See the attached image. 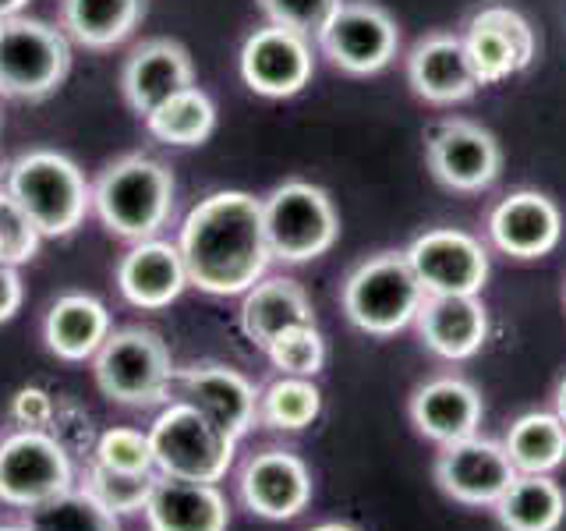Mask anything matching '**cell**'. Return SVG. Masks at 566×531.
<instances>
[{
    "label": "cell",
    "instance_id": "obj_24",
    "mask_svg": "<svg viewBox=\"0 0 566 531\" xmlns=\"http://www.w3.org/2000/svg\"><path fill=\"white\" fill-rule=\"evenodd\" d=\"M411 421L415 429L439 442V447H450L468 436H478V425H482V394L457 376H442L418 386V394L411 397Z\"/></svg>",
    "mask_w": 566,
    "mask_h": 531
},
{
    "label": "cell",
    "instance_id": "obj_26",
    "mask_svg": "<svg viewBox=\"0 0 566 531\" xmlns=\"http://www.w3.org/2000/svg\"><path fill=\"white\" fill-rule=\"evenodd\" d=\"M315 323L312 301L297 280L291 277H262L259 283L244 291L241 301V330L252 344L262 351L270 347L280 333H287L294 326Z\"/></svg>",
    "mask_w": 566,
    "mask_h": 531
},
{
    "label": "cell",
    "instance_id": "obj_34",
    "mask_svg": "<svg viewBox=\"0 0 566 531\" xmlns=\"http://www.w3.org/2000/svg\"><path fill=\"white\" fill-rule=\"evenodd\" d=\"M265 354H270L273 368H280L283 376L312 379L315 372H323L326 341H323V333H318V326L308 323V326H294L287 333H280L276 341L265 347Z\"/></svg>",
    "mask_w": 566,
    "mask_h": 531
},
{
    "label": "cell",
    "instance_id": "obj_16",
    "mask_svg": "<svg viewBox=\"0 0 566 531\" xmlns=\"http://www.w3.org/2000/svg\"><path fill=\"white\" fill-rule=\"evenodd\" d=\"M241 500L265 521H291L312 503V471L297 454L270 447L244 465Z\"/></svg>",
    "mask_w": 566,
    "mask_h": 531
},
{
    "label": "cell",
    "instance_id": "obj_37",
    "mask_svg": "<svg viewBox=\"0 0 566 531\" xmlns=\"http://www.w3.org/2000/svg\"><path fill=\"white\" fill-rule=\"evenodd\" d=\"M262 8V14L270 18L273 25H283V29H294L301 35H318L333 11L344 4V0H255Z\"/></svg>",
    "mask_w": 566,
    "mask_h": 531
},
{
    "label": "cell",
    "instance_id": "obj_40",
    "mask_svg": "<svg viewBox=\"0 0 566 531\" xmlns=\"http://www.w3.org/2000/svg\"><path fill=\"white\" fill-rule=\"evenodd\" d=\"M29 0H0V18H14L25 11Z\"/></svg>",
    "mask_w": 566,
    "mask_h": 531
},
{
    "label": "cell",
    "instance_id": "obj_2",
    "mask_svg": "<svg viewBox=\"0 0 566 531\" xmlns=\"http://www.w3.org/2000/svg\"><path fill=\"white\" fill-rule=\"evenodd\" d=\"M174 174L167 164L128 153L106 164L93 181V212L106 227V235L120 241H146L159 238L174 212Z\"/></svg>",
    "mask_w": 566,
    "mask_h": 531
},
{
    "label": "cell",
    "instance_id": "obj_12",
    "mask_svg": "<svg viewBox=\"0 0 566 531\" xmlns=\"http://www.w3.org/2000/svg\"><path fill=\"white\" fill-rule=\"evenodd\" d=\"M403 256L424 294H478L489 280V256L482 241L453 227L424 230Z\"/></svg>",
    "mask_w": 566,
    "mask_h": 531
},
{
    "label": "cell",
    "instance_id": "obj_7",
    "mask_svg": "<svg viewBox=\"0 0 566 531\" xmlns=\"http://www.w3.org/2000/svg\"><path fill=\"white\" fill-rule=\"evenodd\" d=\"M424 305V288L418 283L407 256L382 252L361 262L344 283V312L354 326L371 336H394L411 326Z\"/></svg>",
    "mask_w": 566,
    "mask_h": 531
},
{
    "label": "cell",
    "instance_id": "obj_42",
    "mask_svg": "<svg viewBox=\"0 0 566 531\" xmlns=\"http://www.w3.org/2000/svg\"><path fill=\"white\" fill-rule=\"evenodd\" d=\"M312 531H358V528H350V524H340V521H326V524H315Z\"/></svg>",
    "mask_w": 566,
    "mask_h": 531
},
{
    "label": "cell",
    "instance_id": "obj_30",
    "mask_svg": "<svg viewBox=\"0 0 566 531\" xmlns=\"http://www.w3.org/2000/svg\"><path fill=\"white\" fill-rule=\"evenodd\" d=\"M146 128L164 146H177V149L202 146L217 132V103L199 85H188L181 93H174L167 103L156 106L146 117Z\"/></svg>",
    "mask_w": 566,
    "mask_h": 531
},
{
    "label": "cell",
    "instance_id": "obj_3",
    "mask_svg": "<svg viewBox=\"0 0 566 531\" xmlns=\"http://www.w3.org/2000/svg\"><path fill=\"white\" fill-rule=\"evenodd\" d=\"M11 199L29 212L43 238H67L93 212V185L82 167L57 149H29L4 174Z\"/></svg>",
    "mask_w": 566,
    "mask_h": 531
},
{
    "label": "cell",
    "instance_id": "obj_15",
    "mask_svg": "<svg viewBox=\"0 0 566 531\" xmlns=\"http://www.w3.org/2000/svg\"><path fill=\"white\" fill-rule=\"evenodd\" d=\"M429 167L453 191H482L503 167L500 142L471 121H447L429 135Z\"/></svg>",
    "mask_w": 566,
    "mask_h": 531
},
{
    "label": "cell",
    "instance_id": "obj_8",
    "mask_svg": "<svg viewBox=\"0 0 566 531\" xmlns=\"http://www.w3.org/2000/svg\"><path fill=\"white\" fill-rule=\"evenodd\" d=\"M262 227L270 256L276 262L297 266L329 252L340 235V217L318 185L283 181L262 199Z\"/></svg>",
    "mask_w": 566,
    "mask_h": 531
},
{
    "label": "cell",
    "instance_id": "obj_6",
    "mask_svg": "<svg viewBox=\"0 0 566 531\" xmlns=\"http://www.w3.org/2000/svg\"><path fill=\"white\" fill-rule=\"evenodd\" d=\"M71 71V40L40 18H0V96L46 100Z\"/></svg>",
    "mask_w": 566,
    "mask_h": 531
},
{
    "label": "cell",
    "instance_id": "obj_14",
    "mask_svg": "<svg viewBox=\"0 0 566 531\" xmlns=\"http://www.w3.org/2000/svg\"><path fill=\"white\" fill-rule=\"evenodd\" d=\"M468 58L482 85L503 82L535 61V29L506 4H489L468 22Z\"/></svg>",
    "mask_w": 566,
    "mask_h": 531
},
{
    "label": "cell",
    "instance_id": "obj_19",
    "mask_svg": "<svg viewBox=\"0 0 566 531\" xmlns=\"http://www.w3.org/2000/svg\"><path fill=\"white\" fill-rule=\"evenodd\" d=\"M177 386H181V400L199 407L227 436L241 439L259 421V389L238 368L195 365L188 372H177Z\"/></svg>",
    "mask_w": 566,
    "mask_h": 531
},
{
    "label": "cell",
    "instance_id": "obj_1",
    "mask_svg": "<svg viewBox=\"0 0 566 531\" xmlns=\"http://www.w3.org/2000/svg\"><path fill=\"white\" fill-rule=\"evenodd\" d=\"M177 248L191 288L217 298L244 294L273 262L262 227V199L248 191L206 195L185 217Z\"/></svg>",
    "mask_w": 566,
    "mask_h": 531
},
{
    "label": "cell",
    "instance_id": "obj_29",
    "mask_svg": "<svg viewBox=\"0 0 566 531\" xmlns=\"http://www.w3.org/2000/svg\"><path fill=\"white\" fill-rule=\"evenodd\" d=\"M517 475H553L566 460V425L553 412H531L510 425L503 439Z\"/></svg>",
    "mask_w": 566,
    "mask_h": 531
},
{
    "label": "cell",
    "instance_id": "obj_13",
    "mask_svg": "<svg viewBox=\"0 0 566 531\" xmlns=\"http://www.w3.org/2000/svg\"><path fill=\"white\" fill-rule=\"evenodd\" d=\"M513 478L517 468L510 465L506 447L482 436L450 442L436 460V482L464 507H495Z\"/></svg>",
    "mask_w": 566,
    "mask_h": 531
},
{
    "label": "cell",
    "instance_id": "obj_32",
    "mask_svg": "<svg viewBox=\"0 0 566 531\" xmlns=\"http://www.w3.org/2000/svg\"><path fill=\"white\" fill-rule=\"evenodd\" d=\"M29 531H120V518L103 510L93 496L82 489H67L53 500L25 510Z\"/></svg>",
    "mask_w": 566,
    "mask_h": 531
},
{
    "label": "cell",
    "instance_id": "obj_21",
    "mask_svg": "<svg viewBox=\"0 0 566 531\" xmlns=\"http://www.w3.org/2000/svg\"><path fill=\"white\" fill-rule=\"evenodd\" d=\"M407 82H411V88L421 100L439 106L468 100L482 85L468 58L464 35H447V32L424 35L411 50V58H407Z\"/></svg>",
    "mask_w": 566,
    "mask_h": 531
},
{
    "label": "cell",
    "instance_id": "obj_35",
    "mask_svg": "<svg viewBox=\"0 0 566 531\" xmlns=\"http://www.w3.org/2000/svg\"><path fill=\"white\" fill-rule=\"evenodd\" d=\"M40 227L29 220V212L18 206L8 188H0V262L22 266L40 252Z\"/></svg>",
    "mask_w": 566,
    "mask_h": 531
},
{
    "label": "cell",
    "instance_id": "obj_41",
    "mask_svg": "<svg viewBox=\"0 0 566 531\" xmlns=\"http://www.w3.org/2000/svg\"><path fill=\"white\" fill-rule=\"evenodd\" d=\"M556 415H559V421L566 425V379H563L559 389H556Z\"/></svg>",
    "mask_w": 566,
    "mask_h": 531
},
{
    "label": "cell",
    "instance_id": "obj_28",
    "mask_svg": "<svg viewBox=\"0 0 566 531\" xmlns=\"http://www.w3.org/2000/svg\"><path fill=\"white\" fill-rule=\"evenodd\" d=\"M506 531H556L566 518V492L553 475H517L495 503Z\"/></svg>",
    "mask_w": 566,
    "mask_h": 531
},
{
    "label": "cell",
    "instance_id": "obj_20",
    "mask_svg": "<svg viewBox=\"0 0 566 531\" xmlns=\"http://www.w3.org/2000/svg\"><path fill=\"white\" fill-rule=\"evenodd\" d=\"M489 235L513 259H542L563 238V212L542 191H513L492 209Z\"/></svg>",
    "mask_w": 566,
    "mask_h": 531
},
{
    "label": "cell",
    "instance_id": "obj_4",
    "mask_svg": "<svg viewBox=\"0 0 566 531\" xmlns=\"http://www.w3.org/2000/svg\"><path fill=\"white\" fill-rule=\"evenodd\" d=\"M93 379L106 400L120 407H153L170 397L177 368L164 336L142 326H124L96 351Z\"/></svg>",
    "mask_w": 566,
    "mask_h": 531
},
{
    "label": "cell",
    "instance_id": "obj_18",
    "mask_svg": "<svg viewBox=\"0 0 566 531\" xmlns=\"http://www.w3.org/2000/svg\"><path fill=\"white\" fill-rule=\"evenodd\" d=\"M195 85V67L188 50L177 40H146L138 43L120 67V93L132 114L146 121L159 103H167L174 93Z\"/></svg>",
    "mask_w": 566,
    "mask_h": 531
},
{
    "label": "cell",
    "instance_id": "obj_43",
    "mask_svg": "<svg viewBox=\"0 0 566 531\" xmlns=\"http://www.w3.org/2000/svg\"><path fill=\"white\" fill-rule=\"evenodd\" d=\"M0 531H29L25 524H0Z\"/></svg>",
    "mask_w": 566,
    "mask_h": 531
},
{
    "label": "cell",
    "instance_id": "obj_33",
    "mask_svg": "<svg viewBox=\"0 0 566 531\" xmlns=\"http://www.w3.org/2000/svg\"><path fill=\"white\" fill-rule=\"evenodd\" d=\"M156 478L159 471H114V468H103L99 460H88L85 478H82V492H88L93 500L111 510L114 518H124V513H138L146 510L149 496L156 489Z\"/></svg>",
    "mask_w": 566,
    "mask_h": 531
},
{
    "label": "cell",
    "instance_id": "obj_5",
    "mask_svg": "<svg viewBox=\"0 0 566 531\" xmlns=\"http://www.w3.org/2000/svg\"><path fill=\"white\" fill-rule=\"evenodd\" d=\"M149 447L159 475L217 486L234 468L238 439L212 425L195 404L170 400L149 425Z\"/></svg>",
    "mask_w": 566,
    "mask_h": 531
},
{
    "label": "cell",
    "instance_id": "obj_25",
    "mask_svg": "<svg viewBox=\"0 0 566 531\" xmlns=\"http://www.w3.org/2000/svg\"><path fill=\"white\" fill-rule=\"evenodd\" d=\"M114 333L111 312L93 294H61L46 309L43 319V341L46 351L57 354L61 362H93L106 336Z\"/></svg>",
    "mask_w": 566,
    "mask_h": 531
},
{
    "label": "cell",
    "instance_id": "obj_9",
    "mask_svg": "<svg viewBox=\"0 0 566 531\" xmlns=\"http://www.w3.org/2000/svg\"><path fill=\"white\" fill-rule=\"evenodd\" d=\"M75 489V468L57 436L18 429L0 439V503L32 510Z\"/></svg>",
    "mask_w": 566,
    "mask_h": 531
},
{
    "label": "cell",
    "instance_id": "obj_44",
    "mask_svg": "<svg viewBox=\"0 0 566 531\" xmlns=\"http://www.w3.org/2000/svg\"><path fill=\"white\" fill-rule=\"evenodd\" d=\"M0 439H4V436H0Z\"/></svg>",
    "mask_w": 566,
    "mask_h": 531
},
{
    "label": "cell",
    "instance_id": "obj_39",
    "mask_svg": "<svg viewBox=\"0 0 566 531\" xmlns=\"http://www.w3.org/2000/svg\"><path fill=\"white\" fill-rule=\"evenodd\" d=\"M25 301V288H22V277H18V266L0 262V323H11L22 309Z\"/></svg>",
    "mask_w": 566,
    "mask_h": 531
},
{
    "label": "cell",
    "instance_id": "obj_23",
    "mask_svg": "<svg viewBox=\"0 0 566 531\" xmlns=\"http://www.w3.org/2000/svg\"><path fill=\"white\" fill-rule=\"evenodd\" d=\"M149 531H227L230 507L227 496L212 482H188V478L159 475L146 503Z\"/></svg>",
    "mask_w": 566,
    "mask_h": 531
},
{
    "label": "cell",
    "instance_id": "obj_10",
    "mask_svg": "<svg viewBox=\"0 0 566 531\" xmlns=\"http://www.w3.org/2000/svg\"><path fill=\"white\" fill-rule=\"evenodd\" d=\"M318 46L347 75H376L397 58L400 32L397 22L379 4L344 0L329 22L318 29Z\"/></svg>",
    "mask_w": 566,
    "mask_h": 531
},
{
    "label": "cell",
    "instance_id": "obj_31",
    "mask_svg": "<svg viewBox=\"0 0 566 531\" xmlns=\"http://www.w3.org/2000/svg\"><path fill=\"white\" fill-rule=\"evenodd\" d=\"M323 412V394L305 376H280L259 389V421L276 433H301Z\"/></svg>",
    "mask_w": 566,
    "mask_h": 531
},
{
    "label": "cell",
    "instance_id": "obj_36",
    "mask_svg": "<svg viewBox=\"0 0 566 531\" xmlns=\"http://www.w3.org/2000/svg\"><path fill=\"white\" fill-rule=\"evenodd\" d=\"M93 460H99L103 468L114 471H156L153 447H149V433L138 429H106L93 450Z\"/></svg>",
    "mask_w": 566,
    "mask_h": 531
},
{
    "label": "cell",
    "instance_id": "obj_17",
    "mask_svg": "<svg viewBox=\"0 0 566 531\" xmlns=\"http://www.w3.org/2000/svg\"><path fill=\"white\" fill-rule=\"evenodd\" d=\"M185 288H191V280L177 241H135L117 262V291L128 305L142 312H159L174 305L185 294Z\"/></svg>",
    "mask_w": 566,
    "mask_h": 531
},
{
    "label": "cell",
    "instance_id": "obj_27",
    "mask_svg": "<svg viewBox=\"0 0 566 531\" xmlns=\"http://www.w3.org/2000/svg\"><path fill=\"white\" fill-rule=\"evenodd\" d=\"M146 18V0H61V29L85 50L124 43Z\"/></svg>",
    "mask_w": 566,
    "mask_h": 531
},
{
    "label": "cell",
    "instance_id": "obj_38",
    "mask_svg": "<svg viewBox=\"0 0 566 531\" xmlns=\"http://www.w3.org/2000/svg\"><path fill=\"white\" fill-rule=\"evenodd\" d=\"M53 415H57V407L43 386H22L11 397V418L18 429H46Z\"/></svg>",
    "mask_w": 566,
    "mask_h": 531
},
{
    "label": "cell",
    "instance_id": "obj_11",
    "mask_svg": "<svg viewBox=\"0 0 566 531\" xmlns=\"http://www.w3.org/2000/svg\"><path fill=\"white\" fill-rule=\"evenodd\" d=\"M238 71H241V82L252 88L255 96H265V100L297 96L301 88L312 82V71H315L308 35L273 25V22L265 29H255L241 46Z\"/></svg>",
    "mask_w": 566,
    "mask_h": 531
},
{
    "label": "cell",
    "instance_id": "obj_22",
    "mask_svg": "<svg viewBox=\"0 0 566 531\" xmlns=\"http://www.w3.org/2000/svg\"><path fill=\"white\" fill-rule=\"evenodd\" d=\"M418 330L429 351L447 362H464L482 351L489 336V312L478 294H424Z\"/></svg>",
    "mask_w": 566,
    "mask_h": 531
}]
</instances>
